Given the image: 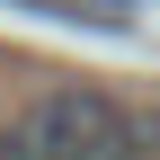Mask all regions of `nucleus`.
<instances>
[{
  "label": "nucleus",
  "instance_id": "obj_1",
  "mask_svg": "<svg viewBox=\"0 0 160 160\" xmlns=\"http://www.w3.org/2000/svg\"><path fill=\"white\" fill-rule=\"evenodd\" d=\"M18 133H27L36 160H116L133 151V107L107 89H89V80H71V89H45L27 116H18Z\"/></svg>",
  "mask_w": 160,
  "mask_h": 160
},
{
  "label": "nucleus",
  "instance_id": "obj_3",
  "mask_svg": "<svg viewBox=\"0 0 160 160\" xmlns=\"http://www.w3.org/2000/svg\"><path fill=\"white\" fill-rule=\"evenodd\" d=\"M0 160H36V151H27V133H18V125H0Z\"/></svg>",
  "mask_w": 160,
  "mask_h": 160
},
{
  "label": "nucleus",
  "instance_id": "obj_2",
  "mask_svg": "<svg viewBox=\"0 0 160 160\" xmlns=\"http://www.w3.org/2000/svg\"><path fill=\"white\" fill-rule=\"evenodd\" d=\"M116 160H160V116H133V151H116Z\"/></svg>",
  "mask_w": 160,
  "mask_h": 160
}]
</instances>
